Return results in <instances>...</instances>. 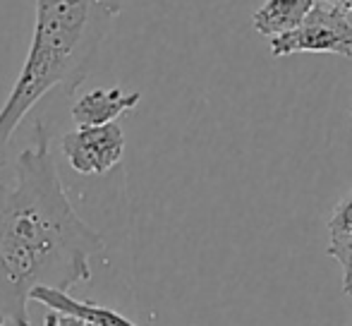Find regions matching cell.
I'll use <instances>...</instances> for the list:
<instances>
[{"label":"cell","instance_id":"1","mask_svg":"<svg viewBox=\"0 0 352 326\" xmlns=\"http://www.w3.org/2000/svg\"><path fill=\"white\" fill-rule=\"evenodd\" d=\"M103 238L79 219L51 154L46 122L14 163V185L0 195V326H32L34 288L67 290L91 279V257Z\"/></svg>","mask_w":352,"mask_h":326},{"label":"cell","instance_id":"2","mask_svg":"<svg viewBox=\"0 0 352 326\" xmlns=\"http://www.w3.org/2000/svg\"><path fill=\"white\" fill-rule=\"evenodd\" d=\"M120 12L122 0H34L27 58L0 106V171L34 106L56 89L72 96L82 87Z\"/></svg>","mask_w":352,"mask_h":326},{"label":"cell","instance_id":"3","mask_svg":"<svg viewBox=\"0 0 352 326\" xmlns=\"http://www.w3.org/2000/svg\"><path fill=\"white\" fill-rule=\"evenodd\" d=\"M292 53H336L352 58V22L343 8L316 0L300 27L271 39V56Z\"/></svg>","mask_w":352,"mask_h":326},{"label":"cell","instance_id":"4","mask_svg":"<svg viewBox=\"0 0 352 326\" xmlns=\"http://www.w3.org/2000/svg\"><path fill=\"white\" fill-rule=\"evenodd\" d=\"M60 149L67 163L79 175H106L125 154V132L116 122L108 125H77L63 135Z\"/></svg>","mask_w":352,"mask_h":326},{"label":"cell","instance_id":"5","mask_svg":"<svg viewBox=\"0 0 352 326\" xmlns=\"http://www.w3.org/2000/svg\"><path fill=\"white\" fill-rule=\"evenodd\" d=\"M142 101L140 91H122L120 87H96L72 103L70 116L77 125H108L135 111Z\"/></svg>","mask_w":352,"mask_h":326},{"label":"cell","instance_id":"6","mask_svg":"<svg viewBox=\"0 0 352 326\" xmlns=\"http://www.w3.org/2000/svg\"><path fill=\"white\" fill-rule=\"evenodd\" d=\"M32 300L56 309V312L84 319V322L91 326H137L127 317H122L120 312H116L113 307H103V305L91 303V300H77L72 295H67V290H56V288H48V285L34 288Z\"/></svg>","mask_w":352,"mask_h":326},{"label":"cell","instance_id":"7","mask_svg":"<svg viewBox=\"0 0 352 326\" xmlns=\"http://www.w3.org/2000/svg\"><path fill=\"white\" fill-rule=\"evenodd\" d=\"M314 3L316 0H264V5L252 17V24L264 36H280L300 27Z\"/></svg>","mask_w":352,"mask_h":326},{"label":"cell","instance_id":"8","mask_svg":"<svg viewBox=\"0 0 352 326\" xmlns=\"http://www.w3.org/2000/svg\"><path fill=\"white\" fill-rule=\"evenodd\" d=\"M329 257H333L343 269V293H352V235H338L331 238L329 247H326Z\"/></svg>","mask_w":352,"mask_h":326},{"label":"cell","instance_id":"9","mask_svg":"<svg viewBox=\"0 0 352 326\" xmlns=\"http://www.w3.org/2000/svg\"><path fill=\"white\" fill-rule=\"evenodd\" d=\"M329 233L331 238H338V235H352V192L338 202V206L333 209L329 219Z\"/></svg>","mask_w":352,"mask_h":326},{"label":"cell","instance_id":"10","mask_svg":"<svg viewBox=\"0 0 352 326\" xmlns=\"http://www.w3.org/2000/svg\"><path fill=\"white\" fill-rule=\"evenodd\" d=\"M58 326H91V324H87L84 319H79V317H72V314H63V312H60Z\"/></svg>","mask_w":352,"mask_h":326},{"label":"cell","instance_id":"11","mask_svg":"<svg viewBox=\"0 0 352 326\" xmlns=\"http://www.w3.org/2000/svg\"><path fill=\"white\" fill-rule=\"evenodd\" d=\"M58 319H60V312L51 309V312L46 314V319H43V326H58Z\"/></svg>","mask_w":352,"mask_h":326},{"label":"cell","instance_id":"12","mask_svg":"<svg viewBox=\"0 0 352 326\" xmlns=\"http://www.w3.org/2000/svg\"><path fill=\"white\" fill-rule=\"evenodd\" d=\"M326 3L338 5V8H343L345 12H352V0H326Z\"/></svg>","mask_w":352,"mask_h":326},{"label":"cell","instance_id":"13","mask_svg":"<svg viewBox=\"0 0 352 326\" xmlns=\"http://www.w3.org/2000/svg\"><path fill=\"white\" fill-rule=\"evenodd\" d=\"M350 298H352V293H350Z\"/></svg>","mask_w":352,"mask_h":326},{"label":"cell","instance_id":"14","mask_svg":"<svg viewBox=\"0 0 352 326\" xmlns=\"http://www.w3.org/2000/svg\"><path fill=\"white\" fill-rule=\"evenodd\" d=\"M350 116H352V113H350Z\"/></svg>","mask_w":352,"mask_h":326}]
</instances>
